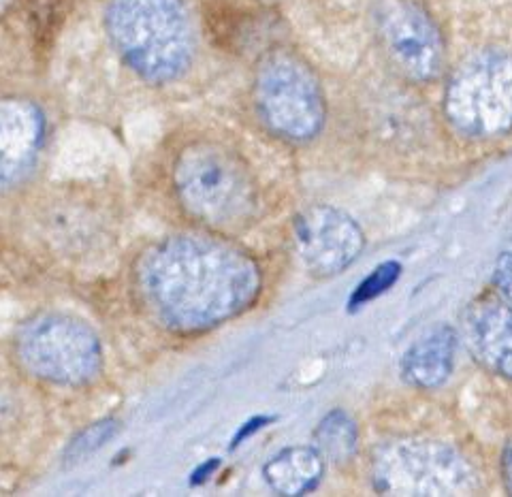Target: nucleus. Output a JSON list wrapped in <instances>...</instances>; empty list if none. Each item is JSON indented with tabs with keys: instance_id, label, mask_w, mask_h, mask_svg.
<instances>
[{
	"instance_id": "obj_1",
	"label": "nucleus",
	"mask_w": 512,
	"mask_h": 497,
	"mask_svg": "<svg viewBox=\"0 0 512 497\" xmlns=\"http://www.w3.org/2000/svg\"><path fill=\"white\" fill-rule=\"evenodd\" d=\"M135 286L158 325L201 333L250 308L261 291V269L224 239L173 235L139 256Z\"/></svg>"
},
{
	"instance_id": "obj_11",
	"label": "nucleus",
	"mask_w": 512,
	"mask_h": 497,
	"mask_svg": "<svg viewBox=\"0 0 512 497\" xmlns=\"http://www.w3.org/2000/svg\"><path fill=\"white\" fill-rule=\"evenodd\" d=\"M512 303L502 295H480L474 299L466 318L463 331L472 355L487 370L502 378L512 380Z\"/></svg>"
},
{
	"instance_id": "obj_19",
	"label": "nucleus",
	"mask_w": 512,
	"mask_h": 497,
	"mask_svg": "<svg viewBox=\"0 0 512 497\" xmlns=\"http://www.w3.org/2000/svg\"><path fill=\"white\" fill-rule=\"evenodd\" d=\"M267 423H271L269 416H259V419H252L250 423H246V425L242 427V431H237V436L233 438V448H235L237 444H242L248 436H252L254 431H259V429L265 427Z\"/></svg>"
},
{
	"instance_id": "obj_14",
	"label": "nucleus",
	"mask_w": 512,
	"mask_h": 497,
	"mask_svg": "<svg viewBox=\"0 0 512 497\" xmlns=\"http://www.w3.org/2000/svg\"><path fill=\"white\" fill-rule=\"evenodd\" d=\"M327 459L316 446H288L263 466L269 489L284 497H299L314 491L325 476Z\"/></svg>"
},
{
	"instance_id": "obj_18",
	"label": "nucleus",
	"mask_w": 512,
	"mask_h": 497,
	"mask_svg": "<svg viewBox=\"0 0 512 497\" xmlns=\"http://www.w3.org/2000/svg\"><path fill=\"white\" fill-rule=\"evenodd\" d=\"M493 284L498 293L512 303V239L504 244L493 269Z\"/></svg>"
},
{
	"instance_id": "obj_7",
	"label": "nucleus",
	"mask_w": 512,
	"mask_h": 497,
	"mask_svg": "<svg viewBox=\"0 0 512 497\" xmlns=\"http://www.w3.org/2000/svg\"><path fill=\"white\" fill-rule=\"evenodd\" d=\"M374 487L389 495H463L476 474L453 446L436 440H395L380 446L372 461Z\"/></svg>"
},
{
	"instance_id": "obj_8",
	"label": "nucleus",
	"mask_w": 512,
	"mask_h": 497,
	"mask_svg": "<svg viewBox=\"0 0 512 497\" xmlns=\"http://www.w3.org/2000/svg\"><path fill=\"white\" fill-rule=\"evenodd\" d=\"M376 37L395 67L412 82H431L442 71L444 43L431 15L414 0H378Z\"/></svg>"
},
{
	"instance_id": "obj_21",
	"label": "nucleus",
	"mask_w": 512,
	"mask_h": 497,
	"mask_svg": "<svg viewBox=\"0 0 512 497\" xmlns=\"http://www.w3.org/2000/svg\"><path fill=\"white\" fill-rule=\"evenodd\" d=\"M9 3H11V0H3V7L7 9V7H9Z\"/></svg>"
},
{
	"instance_id": "obj_16",
	"label": "nucleus",
	"mask_w": 512,
	"mask_h": 497,
	"mask_svg": "<svg viewBox=\"0 0 512 497\" xmlns=\"http://www.w3.org/2000/svg\"><path fill=\"white\" fill-rule=\"evenodd\" d=\"M118 427H120V423L116 419H103V421L92 423L88 429L82 431V434H77L73 438L64 459H67L69 466H73V463H79V461H86L96 451H101V448L118 434Z\"/></svg>"
},
{
	"instance_id": "obj_9",
	"label": "nucleus",
	"mask_w": 512,
	"mask_h": 497,
	"mask_svg": "<svg viewBox=\"0 0 512 497\" xmlns=\"http://www.w3.org/2000/svg\"><path fill=\"white\" fill-rule=\"evenodd\" d=\"M301 265L316 278H333L355 263L365 248L359 222L331 205L306 207L293 224Z\"/></svg>"
},
{
	"instance_id": "obj_12",
	"label": "nucleus",
	"mask_w": 512,
	"mask_h": 497,
	"mask_svg": "<svg viewBox=\"0 0 512 497\" xmlns=\"http://www.w3.org/2000/svg\"><path fill=\"white\" fill-rule=\"evenodd\" d=\"M457 333L448 325L429 329L416 340L402 359V376L408 384L434 391L451 378L455 367Z\"/></svg>"
},
{
	"instance_id": "obj_2",
	"label": "nucleus",
	"mask_w": 512,
	"mask_h": 497,
	"mask_svg": "<svg viewBox=\"0 0 512 497\" xmlns=\"http://www.w3.org/2000/svg\"><path fill=\"white\" fill-rule=\"evenodd\" d=\"M105 30L126 67L152 86L178 82L195 62L197 32L184 0H109Z\"/></svg>"
},
{
	"instance_id": "obj_15",
	"label": "nucleus",
	"mask_w": 512,
	"mask_h": 497,
	"mask_svg": "<svg viewBox=\"0 0 512 497\" xmlns=\"http://www.w3.org/2000/svg\"><path fill=\"white\" fill-rule=\"evenodd\" d=\"M312 446H316V451L327 461L335 463V466L350 463L355 459L357 448H359L357 423L352 421L344 410L340 408L331 410L316 425Z\"/></svg>"
},
{
	"instance_id": "obj_10",
	"label": "nucleus",
	"mask_w": 512,
	"mask_h": 497,
	"mask_svg": "<svg viewBox=\"0 0 512 497\" xmlns=\"http://www.w3.org/2000/svg\"><path fill=\"white\" fill-rule=\"evenodd\" d=\"M45 139V116L30 99H5L0 105V182L9 190L35 169Z\"/></svg>"
},
{
	"instance_id": "obj_4",
	"label": "nucleus",
	"mask_w": 512,
	"mask_h": 497,
	"mask_svg": "<svg viewBox=\"0 0 512 497\" xmlns=\"http://www.w3.org/2000/svg\"><path fill=\"white\" fill-rule=\"evenodd\" d=\"M254 107L269 133L291 143H308L323 131L327 101L306 58L278 47L267 52L254 73Z\"/></svg>"
},
{
	"instance_id": "obj_5",
	"label": "nucleus",
	"mask_w": 512,
	"mask_h": 497,
	"mask_svg": "<svg viewBox=\"0 0 512 497\" xmlns=\"http://www.w3.org/2000/svg\"><path fill=\"white\" fill-rule=\"evenodd\" d=\"M15 355L24 370L60 387H82L101 374L103 348L84 320L41 314L15 335Z\"/></svg>"
},
{
	"instance_id": "obj_6",
	"label": "nucleus",
	"mask_w": 512,
	"mask_h": 497,
	"mask_svg": "<svg viewBox=\"0 0 512 497\" xmlns=\"http://www.w3.org/2000/svg\"><path fill=\"white\" fill-rule=\"evenodd\" d=\"M446 118L461 135L495 139L512 131V58L480 52L459 64L444 96Z\"/></svg>"
},
{
	"instance_id": "obj_20",
	"label": "nucleus",
	"mask_w": 512,
	"mask_h": 497,
	"mask_svg": "<svg viewBox=\"0 0 512 497\" xmlns=\"http://www.w3.org/2000/svg\"><path fill=\"white\" fill-rule=\"evenodd\" d=\"M502 470H504V480H506V487L512 493V440L508 442L506 451H504V459H502Z\"/></svg>"
},
{
	"instance_id": "obj_13",
	"label": "nucleus",
	"mask_w": 512,
	"mask_h": 497,
	"mask_svg": "<svg viewBox=\"0 0 512 497\" xmlns=\"http://www.w3.org/2000/svg\"><path fill=\"white\" fill-rule=\"evenodd\" d=\"M77 197H62L50 203L41 214L43 235L50 244L58 246L64 254H82L99 239L105 231L101 216H96L90 207H79Z\"/></svg>"
},
{
	"instance_id": "obj_17",
	"label": "nucleus",
	"mask_w": 512,
	"mask_h": 497,
	"mask_svg": "<svg viewBox=\"0 0 512 497\" xmlns=\"http://www.w3.org/2000/svg\"><path fill=\"white\" fill-rule=\"evenodd\" d=\"M402 276V265L397 261H387L378 265L370 276H367L357 288L355 293L350 297V310H357L361 306H365L367 301H372L376 297H380L382 293H387L389 288L399 280Z\"/></svg>"
},
{
	"instance_id": "obj_3",
	"label": "nucleus",
	"mask_w": 512,
	"mask_h": 497,
	"mask_svg": "<svg viewBox=\"0 0 512 497\" xmlns=\"http://www.w3.org/2000/svg\"><path fill=\"white\" fill-rule=\"evenodd\" d=\"M171 178L182 210L207 229L244 231L259 214V184L250 167L220 143H190L175 158Z\"/></svg>"
}]
</instances>
